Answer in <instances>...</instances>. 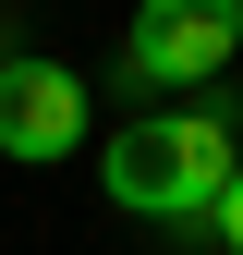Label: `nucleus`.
Segmentation results:
<instances>
[{
  "instance_id": "3",
  "label": "nucleus",
  "mask_w": 243,
  "mask_h": 255,
  "mask_svg": "<svg viewBox=\"0 0 243 255\" xmlns=\"http://www.w3.org/2000/svg\"><path fill=\"white\" fill-rule=\"evenodd\" d=\"M73 146H85V85L61 73V61L12 49L0 61V158H12V170H61Z\"/></svg>"
},
{
  "instance_id": "1",
  "label": "nucleus",
  "mask_w": 243,
  "mask_h": 255,
  "mask_svg": "<svg viewBox=\"0 0 243 255\" xmlns=\"http://www.w3.org/2000/svg\"><path fill=\"white\" fill-rule=\"evenodd\" d=\"M231 110H146L98 146V195L134 207V219H170V231H207L231 195Z\"/></svg>"
},
{
  "instance_id": "4",
  "label": "nucleus",
  "mask_w": 243,
  "mask_h": 255,
  "mask_svg": "<svg viewBox=\"0 0 243 255\" xmlns=\"http://www.w3.org/2000/svg\"><path fill=\"white\" fill-rule=\"evenodd\" d=\"M207 231H219V243L243 255V170H231V195H219V219H207Z\"/></svg>"
},
{
  "instance_id": "2",
  "label": "nucleus",
  "mask_w": 243,
  "mask_h": 255,
  "mask_svg": "<svg viewBox=\"0 0 243 255\" xmlns=\"http://www.w3.org/2000/svg\"><path fill=\"white\" fill-rule=\"evenodd\" d=\"M243 49V0H134L122 24V85H219V61Z\"/></svg>"
}]
</instances>
